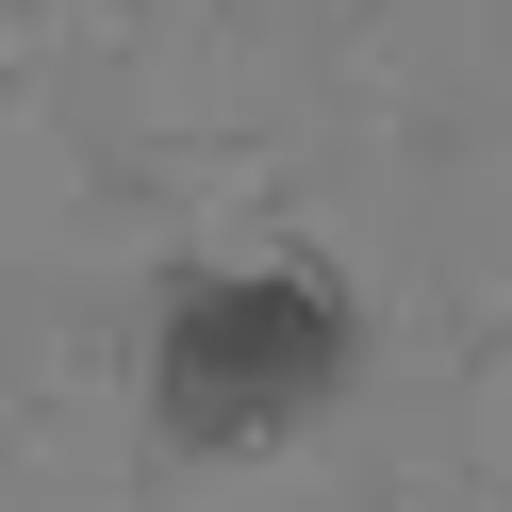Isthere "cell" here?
<instances>
[{
	"label": "cell",
	"mask_w": 512,
	"mask_h": 512,
	"mask_svg": "<svg viewBox=\"0 0 512 512\" xmlns=\"http://www.w3.org/2000/svg\"><path fill=\"white\" fill-rule=\"evenodd\" d=\"M347 347H364L347 298L298 281V265H265V281H182L166 331H149V397H166L182 446H281V430L347 380Z\"/></svg>",
	"instance_id": "cell-1"
}]
</instances>
